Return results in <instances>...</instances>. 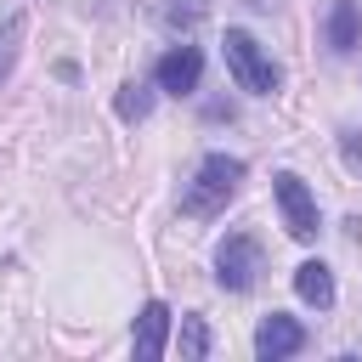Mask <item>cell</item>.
I'll use <instances>...</instances> for the list:
<instances>
[{
  "label": "cell",
  "instance_id": "cell-4",
  "mask_svg": "<svg viewBox=\"0 0 362 362\" xmlns=\"http://www.w3.org/2000/svg\"><path fill=\"white\" fill-rule=\"evenodd\" d=\"M272 192H277V209H283L288 238L311 243V238L322 232V226H317V198H311V187H305L294 170H277V175H272Z\"/></svg>",
  "mask_w": 362,
  "mask_h": 362
},
{
  "label": "cell",
  "instance_id": "cell-2",
  "mask_svg": "<svg viewBox=\"0 0 362 362\" xmlns=\"http://www.w3.org/2000/svg\"><path fill=\"white\" fill-rule=\"evenodd\" d=\"M221 51H226V68H232L238 90H249V96H272V90H277V62L255 45L249 28H226Z\"/></svg>",
  "mask_w": 362,
  "mask_h": 362
},
{
  "label": "cell",
  "instance_id": "cell-12",
  "mask_svg": "<svg viewBox=\"0 0 362 362\" xmlns=\"http://www.w3.org/2000/svg\"><path fill=\"white\" fill-rule=\"evenodd\" d=\"M17 40H23V17H6L0 23V85H6L11 62H17Z\"/></svg>",
  "mask_w": 362,
  "mask_h": 362
},
{
  "label": "cell",
  "instance_id": "cell-6",
  "mask_svg": "<svg viewBox=\"0 0 362 362\" xmlns=\"http://www.w3.org/2000/svg\"><path fill=\"white\" fill-rule=\"evenodd\" d=\"M170 305L164 300H147L141 311H136V328H130V351H136V362H158L164 356V345H170Z\"/></svg>",
  "mask_w": 362,
  "mask_h": 362
},
{
  "label": "cell",
  "instance_id": "cell-5",
  "mask_svg": "<svg viewBox=\"0 0 362 362\" xmlns=\"http://www.w3.org/2000/svg\"><path fill=\"white\" fill-rule=\"evenodd\" d=\"M198 79H204V51L198 45H170L158 57V68H153V85L170 90V96H192Z\"/></svg>",
  "mask_w": 362,
  "mask_h": 362
},
{
  "label": "cell",
  "instance_id": "cell-13",
  "mask_svg": "<svg viewBox=\"0 0 362 362\" xmlns=\"http://www.w3.org/2000/svg\"><path fill=\"white\" fill-rule=\"evenodd\" d=\"M339 136H345V158H351V164H362V141H356V130H339Z\"/></svg>",
  "mask_w": 362,
  "mask_h": 362
},
{
  "label": "cell",
  "instance_id": "cell-1",
  "mask_svg": "<svg viewBox=\"0 0 362 362\" xmlns=\"http://www.w3.org/2000/svg\"><path fill=\"white\" fill-rule=\"evenodd\" d=\"M238 187H243V158L209 153V158L192 170V181H187V192H181V209H187V215H221V209L238 198Z\"/></svg>",
  "mask_w": 362,
  "mask_h": 362
},
{
  "label": "cell",
  "instance_id": "cell-3",
  "mask_svg": "<svg viewBox=\"0 0 362 362\" xmlns=\"http://www.w3.org/2000/svg\"><path fill=\"white\" fill-rule=\"evenodd\" d=\"M255 277H260V243L249 232H226L221 249H215V283L226 294H249Z\"/></svg>",
  "mask_w": 362,
  "mask_h": 362
},
{
  "label": "cell",
  "instance_id": "cell-7",
  "mask_svg": "<svg viewBox=\"0 0 362 362\" xmlns=\"http://www.w3.org/2000/svg\"><path fill=\"white\" fill-rule=\"evenodd\" d=\"M294 351H305V328H300L294 317H283V311L260 317V328H255V356H260V362H283V356H294Z\"/></svg>",
  "mask_w": 362,
  "mask_h": 362
},
{
  "label": "cell",
  "instance_id": "cell-11",
  "mask_svg": "<svg viewBox=\"0 0 362 362\" xmlns=\"http://www.w3.org/2000/svg\"><path fill=\"white\" fill-rule=\"evenodd\" d=\"M119 119L124 124H141L147 113H153V85H141V79H130V85H119Z\"/></svg>",
  "mask_w": 362,
  "mask_h": 362
},
{
  "label": "cell",
  "instance_id": "cell-8",
  "mask_svg": "<svg viewBox=\"0 0 362 362\" xmlns=\"http://www.w3.org/2000/svg\"><path fill=\"white\" fill-rule=\"evenodd\" d=\"M294 294H300L305 305L328 311V305H334V272H328L322 260H305V266H294Z\"/></svg>",
  "mask_w": 362,
  "mask_h": 362
},
{
  "label": "cell",
  "instance_id": "cell-9",
  "mask_svg": "<svg viewBox=\"0 0 362 362\" xmlns=\"http://www.w3.org/2000/svg\"><path fill=\"white\" fill-rule=\"evenodd\" d=\"M356 34H362V17H356V0H334L328 11V51H356Z\"/></svg>",
  "mask_w": 362,
  "mask_h": 362
},
{
  "label": "cell",
  "instance_id": "cell-10",
  "mask_svg": "<svg viewBox=\"0 0 362 362\" xmlns=\"http://www.w3.org/2000/svg\"><path fill=\"white\" fill-rule=\"evenodd\" d=\"M175 345H181V362H204V356H209V322H204L198 311H181Z\"/></svg>",
  "mask_w": 362,
  "mask_h": 362
}]
</instances>
